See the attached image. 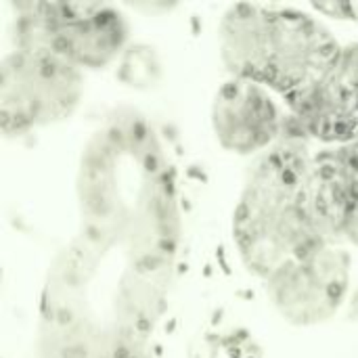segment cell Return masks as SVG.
<instances>
[{
    "mask_svg": "<svg viewBox=\"0 0 358 358\" xmlns=\"http://www.w3.org/2000/svg\"><path fill=\"white\" fill-rule=\"evenodd\" d=\"M310 193L319 235L358 250V141L325 147L313 157Z\"/></svg>",
    "mask_w": 358,
    "mask_h": 358,
    "instance_id": "9c48e42d",
    "label": "cell"
},
{
    "mask_svg": "<svg viewBox=\"0 0 358 358\" xmlns=\"http://www.w3.org/2000/svg\"><path fill=\"white\" fill-rule=\"evenodd\" d=\"M340 48L319 17L292 6L241 2L218 23V52L231 78L260 84L285 103L304 92Z\"/></svg>",
    "mask_w": 358,
    "mask_h": 358,
    "instance_id": "3957f363",
    "label": "cell"
},
{
    "mask_svg": "<svg viewBox=\"0 0 358 358\" xmlns=\"http://www.w3.org/2000/svg\"><path fill=\"white\" fill-rule=\"evenodd\" d=\"M84 94V71L40 50L13 48L0 67V126L21 136L67 120Z\"/></svg>",
    "mask_w": 358,
    "mask_h": 358,
    "instance_id": "5b68a950",
    "label": "cell"
},
{
    "mask_svg": "<svg viewBox=\"0 0 358 358\" xmlns=\"http://www.w3.org/2000/svg\"><path fill=\"white\" fill-rule=\"evenodd\" d=\"M264 289L273 308L292 325L313 327L334 319L350 289V254L338 243H319L283 264Z\"/></svg>",
    "mask_w": 358,
    "mask_h": 358,
    "instance_id": "8992f818",
    "label": "cell"
},
{
    "mask_svg": "<svg viewBox=\"0 0 358 358\" xmlns=\"http://www.w3.org/2000/svg\"><path fill=\"white\" fill-rule=\"evenodd\" d=\"M313 153L304 138L281 136L250 170L233 212V239L243 266L266 281L306 250L329 243L313 212Z\"/></svg>",
    "mask_w": 358,
    "mask_h": 358,
    "instance_id": "7a4b0ae2",
    "label": "cell"
},
{
    "mask_svg": "<svg viewBox=\"0 0 358 358\" xmlns=\"http://www.w3.org/2000/svg\"><path fill=\"white\" fill-rule=\"evenodd\" d=\"M76 210L42 283L38 358L149 352L176 277L180 203L174 166L145 115L113 111L88 136Z\"/></svg>",
    "mask_w": 358,
    "mask_h": 358,
    "instance_id": "6da1fadb",
    "label": "cell"
},
{
    "mask_svg": "<svg viewBox=\"0 0 358 358\" xmlns=\"http://www.w3.org/2000/svg\"><path fill=\"white\" fill-rule=\"evenodd\" d=\"M287 109L306 138L325 147L358 141V40L342 44L329 67Z\"/></svg>",
    "mask_w": 358,
    "mask_h": 358,
    "instance_id": "52a82bcc",
    "label": "cell"
},
{
    "mask_svg": "<svg viewBox=\"0 0 358 358\" xmlns=\"http://www.w3.org/2000/svg\"><path fill=\"white\" fill-rule=\"evenodd\" d=\"M313 8L338 21L358 23V2H321V4H313Z\"/></svg>",
    "mask_w": 358,
    "mask_h": 358,
    "instance_id": "30bf717a",
    "label": "cell"
},
{
    "mask_svg": "<svg viewBox=\"0 0 358 358\" xmlns=\"http://www.w3.org/2000/svg\"><path fill=\"white\" fill-rule=\"evenodd\" d=\"M17 48L52 55L78 69L113 63L128 42L126 17L103 2H17L13 4Z\"/></svg>",
    "mask_w": 358,
    "mask_h": 358,
    "instance_id": "277c9868",
    "label": "cell"
},
{
    "mask_svg": "<svg viewBox=\"0 0 358 358\" xmlns=\"http://www.w3.org/2000/svg\"><path fill=\"white\" fill-rule=\"evenodd\" d=\"M212 130L222 149L262 155L283 136L285 122L268 88L231 78L214 94Z\"/></svg>",
    "mask_w": 358,
    "mask_h": 358,
    "instance_id": "ba28073f",
    "label": "cell"
},
{
    "mask_svg": "<svg viewBox=\"0 0 358 358\" xmlns=\"http://www.w3.org/2000/svg\"><path fill=\"white\" fill-rule=\"evenodd\" d=\"M128 358H151L149 352H143V355H134V357H128Z\"/></svg>",
    "mask_w": 358,
    "mask_h": 358,
    "instance_id": "8fae6325",
    "label": "cell"
}]
</instances>
